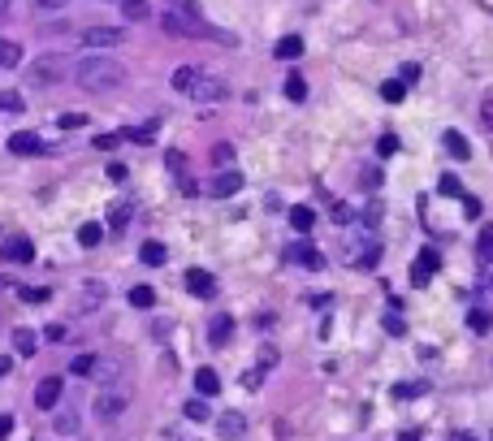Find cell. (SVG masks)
Instances as JSON below:
<instances>
[{
  "label": "cell",
  "mask_w": 493,
  "mask_h": 441,
  "mask_svg": "<svg viewBox=\"0 0 493 441\" xmlns=\"http://www.w3.org/2000/svg\"><path fill=\"white\" fill-rule=\"evenodd\" d=\"M74 78H78V87H82V91H91V95H108V91L126 87V65H122L117 57H104V52H100V57L78 61Z\"/></svg>",
  "instance_id": "6da1fadb"
},
{
  "label": "cell",
  "mask_w": 493,
  "mask_h": 441,
  "mask_svg": "<svg viewBox=\"0 0 493 441\" xmlns=\"http://www.w3.org/2000/svg\"><path fill=\"white\" fill-rule=\"evenodd\" d=\"M91 411H95V420H100V424H117V420L130 411V385H126V381H122V385H100V394H95Z\"/></svg>",
  "instance_id": "7a4b0ae2"
},
{
  "label": "cell",
  "mask_w": 493,
  "mask_h": 441,
  "mask_svg": "<svg viewBox=\"0 0 493 441\" xmlns=\"http://www.w3.org/2000/svg\"><path fill=\"white\" fill-rule=\"evenodd\" d=\"M65 70H70V61L57 57V52H48V57H39V61L26 65V83H30V87H52V83H61V78H65Z\"/></svg>",
  "instance_id": "3957f363"
},
{
  "label": "cell",
  "mask_w": 493,
  "mask_h": 441,
  "mask_svg": "<svg viewBox=\"0 0 493 441\" xmlns=\"http://www.w3.org/2000/svg\"><path fill=\"white\" fill-rule=\"evenodd\" d=\"M437 268H441V255H437V251H429V247H424V251L416 255V264H411V286H429Z\"/></svg>",
  "instance_id": "277c9868"
},
{
  "label": "cell",
  "mask_w": 493,
  "mask_h": 441,
  "mask_svg": "<svg viewBox=\"0 0 493 441\" xmlns=\"http://www.w3.org/2000/svg\"><path fill=\"white\" fill-rule=\"evenodd\" d=\"M82 43L87 48H117V43H126V30H117V26H91V30H82Z\"/></svg>",
  "instance_id": "5b68a950"
},
{
  "label": "cell",
  "mask_w": 493,
  "mask_h": 441,
  "mask_svg": "<svg viewBox=\"0 0 493 441\" xmlns=\"http://www.w3.org/2000/svg\"><path fill=\"white\" fill-rule=\"evenodd\" d=\"M95 381H100V385H122L126 381V359L122 355H100V364H95Z\"/></svg>",
  "instance_id": "8992f818"
},
{
  "label": "cell",
  "mask_w": 493,
  "mask_h": 441,
  "mask_svg": "<svg viewBox=\"0 0 493 441\" xmlns=\"http://www.w3.org/2000/svg\"><path fill=\"white\" fill-rule=\"evenodd\" d=\"M61 389H65V381H61V377H44V381H39V389H35V406H39V411H57Z\"/></svg>",
  "instance_id": "52a82bcc"
},
{
  "label": "cell",
  "mask_w": 493,
  "mask_h": 441,
  "mask_svg": "<svg viewBox=\"0 0 493 441\" xmlns=\"http://www.w3.org/2000/svg\"><path fill=\"white\" fill-rule=\"evenodd\" d=\"M191 95H195V100H225V95H229V87L221 83V78H212V74H204V70H200V78H195Z\"/></svg>",
  "instance_id": "ba28073f"
},
{
  "label": "cell",
  "mask_w": 493,
  "mask_h": 441,
  "mask_svg": "<svg viewBox=\"0 0 493 441\" xmlns=\"http://www.w3.org/2000/svg\"><path fill=\"white\" fill-rule=\"evenodd\" d=\"M0 259H9V264H30V259H35V247H30V238H9L5 247H0Z\"/></svg>",
  "instance_id": "9c48e42d"
},
{
  "label": "cell",
  "mask_w": 493,
  "mask_h": 441,
  "mask_svg": "<svg viewBox=\"0 0 493 441\" xmlns=\"http://www.w3.org/2000/svg\"><path fill=\"white\" fill-rule=\"evenodd\" d=\"M208 190L217 195V199H229V195H238V190H242V173H238V169H225V173L212 177V186H208Z\"/></svg>",
  "instance_id": "30bf717a"
},
{
  "label": "cell",
  "mask_w": 493,
  "mask_h": 441,
  "mask_svg": "<svg viewBox=\"0 0 493 441\" xmlns=\"http://www.w3.org/2000/svg\"><path fill=\"white\" fill-rule=\"evenodd\" d=\"M217 433H221V441H238V437L246 433L242 411H221V415H217Z\"/></svg>",
  "instance_id": "8fae6325"
},
{
  "label": "cell",
  "mask_w": 493,
  "mask_h": 441,
  "mask_svg": "<svg viewBox=\"0 0 493 441\" xmlns=\"http://www.w3.org/2000/svg\"><path fill=\"white\" fill-rule=\"evenodd\" d=\"M186 290L195 294V299H212V294H217V282H212V273L191 268V273H186Z\"/></svg>",
  "instance_id": "7c38bea8"
},
{
  "label": "cell",
  "mask_w": 493,
  "mask_h": 441,
  "mask_svg": "<svg viewBox=\"0 0 493 441\" xmlns=\"http://www.w3.org/2000/svg\"><path fill=\"white\" fill-rule=\"evenodd\" d=\"M195 389H200V398H217V394H221L217 368H200V372H195Z\"/></svg>",
  "instance_id": "4fadbf2b"
},
{
  "label": "cell",
  "mask_w": 493,
  "mask_h": 441,
  "mask_svg": "<svg viewBox=\"0 0 493 441\" xmlns=\"http://www.w3.org/2000/svg\"><path fill=\"white\" fill-rule=\"evenodd\" d=\"M229 333H234V316L217 312V316H212V324H208V337H212V346H225V342H229Z\"/></svg>",
  "instance_id": "5bb4252c"
},
{
  "label": "cell",
  "mask_w": 493,
  "mask_h": 441,
  "mask_svg": "<svg viewBox=\"0 0 493 441\" xmlns=\"http://www.w3.org/2000/svg\"><path fill=\"white\" fill-rule=\"evenodd\" d=\"M9 152H13V156H39V152H44V139H35V135H13V139H9Z\"/></svg>",
  "instance_id": "9a60e30c"
},
{
  "label": "cell",
  "mask_w": 493,
  "mask_h": 441,
  "mask_svg": "<svg viewBox=\"0 0 493 441\" xmlns=\"http://www.w3.org/2000/svg\"><path fill=\"white\" fill-rule=\"evenodd\" d=\"M290 225H294V234H311V225H316V212H311L307 204H294V208H290Z\"/></svg>",
  "instance_id": "2e32d148"
},
{
  "label": "cell",
  "mask_w": 493,
  "mask_h": 441,
  "mask_svg": "<svg viewBox=\"0 0 493 441\" xmlns=\"http://www.w3.org/2000/svg\"><path fill=\"white\" fill-rule=\"evenodd\" d=\"M290 259H299L303 268H320V264H325V255H320L316 247H307V242H294V247H290Z\"/></svg>",
  "instance_id": "e0dca14e"
},
{
  "label": "cell",
  "mask_w": 493,
  "mask_h": 441,
  "mask_svg": "<svg viewBox=\"0 0 493 441\" xmlns=\"http://www.w3.org/2000/svg\"><path fill=\"white\" fill-rule=\"evenodd\" d=\"M273 52H277V61H299L303 57V39L299 35H286V39H277Z\"/></svg>",
  "instance_id": "ac0fdd59"
},
{
  "label": "cell",
  "mask_w": 493,
  "mask_h": 441,
  "mask_svg": "<svg viewBox=\"0 0 493 441\" xmlns=\"http://www.w3.org/2000/svg\"><path fill=\"white\" fill-rule=\"evenodd\" d=\"M78 242H82V247H100V242H104V225L100 221H87V225H78Z\"/></svg>",
  "instance_id": "d6986e66"
},
{
  "label": "cell",
  "mask_w": 493,
  "mask_h": 441,
  "mask_svg": "<svg viewBox=\"0 0 493 441\" xmlns=\"http://www.w3.org/2000/svg\"><path fill=\"white\" fill-rule=\"evenodd\" d=\"M164 255H169V251H164V242H143V247H139V259H143L147 268H160Z\"/></svg>",
  "instance_id": "ffe728a7"
},
{
  "label": "cell",
  "mask_w": 493,
  "mask_h": 441,
  "mask_svg": "<svg viewBox=\"0 0 493 441\" xmlns=\"http://www.w3.org/2000/svg\"><path fill=\"white\" fill-rule=\"evenodd\" d=\"M35 346H39L35 329H13V351H18V355H35Z\"/></svg>",
  "instance_id": "44dd1931"
},
{
  "label": "cell",
  "mask_w": 493,
  "mask_h": 441,
  "mask_svg": "<svg viewBox=\"0 0 493 441\" xmlns=\"http://www.w3.org/2000/svg\"><path fill=\"white\" fill-rule=\"evenodd\" d=\"M446 152H450L454 160H467V156H472V143L458 135V130H446Z\"/></svg>",
  "instance_id": "7402d4cb"
},
{
  "label": "cell",
  "mask_w": 493,
  "mask_h": 441,
  "mask_svg": "<svg viewBox=\"0 0 493 441\" xmlns=\"http://www.w3.org/2000/svg\"><path fill=\"white\" fill-rule=\"evenodd\" d=\"M476 259L493 268V225H485V230H481V238H476Z\"/></svg>",
  "instance_id": "603a6c76"
},
{
  "label": "cell",
  "mask_w": 493,
  "mask_h": 441,
  "mask_svg": "<svg viewBox=\"0 0 493 441\" xmlns=\"http://www.w3.org/2000/svg\"><path fill=\"white\" fill-rule=\"evenodd\" d=\"M398 402H407V398H420V394H429V381H403V385H394L389 389Z\"/></svg>",
  "instance_id": "cb8c5ba5"
},
{
  "label": "cell",
  "mask_w": 493,
  "mask_h": 441,
  "mask_svg": "<svg viewBox=\"0 0 493 441\" xmlns=\"http://www.w3.org/2000/svg\"><path fill=\"white\" fill-rule=\"evenodd\" d=\"M13 65H22V48L13 39H0V70H13Z\"/></svg>",
  "instance_id": "d4e9b609"
},
{
  "label": "cell",
  "mask_w": 493,
  "mask_h": 441,
  "mask_svg": "<svg viewBox=\"0 0 493 441\" xmlns=\"http://www.w3.org/2000/svg\"><path fill=\"white\" fill-rule=\"evenodd\" d=\"M95 364H100V355H78L70 364V377H95Z\"/></svg>",
  "instance_id": "484cf974"
},
{
  "label": "cell",
  "mask_w": 493,
  "mask_h": 441,
  "mask_svg": "<svg viewBox=\"0 0 493 441\" xmlns=\"http://www.w3.org/2000/svg\"><path fill=\"white\" fill-rule=\"evenodd\" d=\"M286 100H294V104H303V100H307V83H303V74H290V78H286Z\"/></svg>",
  "instance_id": "4316f807"
},
{
  "label": "cell",
  "mask_w": 493,
  "mask_h": 441,
  "mask_svg": "<svg viewBox=\"0 0 493 441\" xmlns=\"http://www.w3.org/2000/svg\"><path fill=\"white\" fill-rule=\"evenodd\" d=\"M403 95H407V83H403V78H389V83L381 87V100H385V104H403Z\"/></svg>",
  "instance_id": "83f0119b"
},
{
  "label": "cell",
  "mask_w": 493,
  "mask_h": 441,
  "mask_svg": "<svg viewBox=\"0 0 493 441\" xmlns=\"http://www.w3.org/2000/svg\"><path fill=\"white\" fill-rule=\"evenodd\" d=\"M52 429H57L61 437H65V433H78V415L70 411V406H65V411H57V415H52Z\"/></svg>",
  "instance_id": "f1b7e54d"
},
{
  "label": "cell",
  "mask_w": 493,
  "mask_h": 441,
  "mask_svg": "<svg viewBox=\"0 0 493 441\" xmlns=\"http://www.w3.org/2000/svg\"><path fill=\"white\" fill-rule=\"evenodd\" d=\"M152 303H156L152 286H130V307H152Z\"/></svg>",
  "instance_id": "f546056e"
},
{
  "label": "cell",
  "mask_w": 493,
  "mask_h": 441,
  "mask_svg": "<svg viewBox=\"0 0 493 441\" xmlns=\"http://www.w3.org/2000/svg\"><path fill=\"white\" fill-rule=\"evenodd\" d=\"M195 78H200V70H195V65H182V70L173 74V91H191Z\"/></svg>",
  "instance_id": "4dcf8cb0"
},
{
  "label": "cell",
  "mask_w": 493,
  "mask_h": 441,
  "mask_svg": "<svg viewBox=\"0 0 493 441\" xmlns=\"http://www.w3.org/2000/svg\"><path fill=\"white\" fill-rule=\"evenodd\" d=\"M182 411H186V420H195V424H200V420H212V411H208V398H191V402L182 406Z\"/></svg>",
  "instance_id": "1f68e13d"
},
{
  "label": "cell",
  "mask_w": 493,
  "mask_h": 441,
  "mask_svg": "<svg viewBox=\"0 0 493 441\" xmlns=\"http://www.w3.org/2000/svg\"><path fill=\"white\" fill-rule=\"evenodd\" d=\"M122 13L130 22H143L147 18V0H122Z\"/></svg>",
  "instance_id": "d6a6232c"
},
{
  "label": "cell",
  "mask_w": 493,
  "mask_h": 441,
  "mask_svg": "<svg viewBox=\"0 0 493 441\" xmlns=\"http://www.w3.org/2000/svg\"><path fill=\"white\" fill-rule=\"evenodd\" d=\"M160 26H164V35H191V30H186V22H182V18H173L169 9H164V18H160Z\"/></svg>",
  "instance_id": "836d02e7"
},
{
  "label": "cell",
  "mask_w": 493,
  "mask_h": 441,
  "mask_svg": "<svg viewBox=\"0 0 493 441\" xmlns=\"http://www.w3.org/2000/svg\"><path fill=\"white\" fill-rule=\"evenodd\" d=\"M152 135H156V126H139V130H122V139H126V143H152Z\"/></svg>",
  "instance_id": "e575fe53"
},
{
  "label": "cell",
  "mask_w": 493,
  "mask_h": 441,
  "mask_svg": "<svg viewBox=\"0 0 493 441\" xmlns=\"http://www.w3.org/2000/svg\"><path fill=\"white\" fill-rule=\"evenodd\" d=\"M437 190H441V195H450V199H463V186H458V177H454V173H446V177H441V182H437Z\"/></svg>",
  "instance_id": "d590c367"
},
{
  "label": "cell",
  "mask_w": 493,
  "mask_h": 441,
  "mask_svg": "<svg viewBox=\"0 0 493 441\" xmlns=\"http://www.w3.org/2000/svg\"><path fill=\"white\" fill-rule=\"evenodd\" d=\"M381 324H385V333H394V337H403V333H407V320H403L398 312H385Z\"/></svg>",
  "instance_id": "8d00e7d4"
},
{
  "label": "cell",
  "mask_w": 493,
  "mask_h": 441,
  "mask_svg": "<svg viewBox=\"0 0 493 441\" xmlns=\"http://www.w3.org/2000/svg\"><path fill=\"white\" fill-rule=\"evenodd\" d=\"M108 225H113V230H126V225H130V204H117V208H113Z\"/></svg>",
  "instance_id": "74e56055"
},
{
  "label": "cell",
  "mask_w": 493,
  "mask_h": 441,
  "mask_svg": "<svg viewBox=\"0 0 493 441\" xmlns=\"http://www.w3.org/2000/svg\"><path fill=\"white\" fill-rule=\"evenodd\" d=\"M467 324H472L476 333H485L489 324H493V316H489V312H481V307H472V316H467Z\"/></svg>",
  "instance_id": "f35d334b"
},
{
  "label": "cell",
  "mask_w": 493,
  "mask_h": 441,
  "mask_svg": "<svg viewBox=\"0 0 493 441\" xmlns=\"http://www.w3.org/2000/svg\"><path fill=\"white\" fill-rule=\"evenodd\" d=\"M91 143H95V152H113V147L126 143V139H122V130H117V135H95Z\"/></svg>",
  "instance_id": "ab89813d"
},
{
  "label": "cell",
  "mask_w": 493,
  "mask_h": 441,
  "mask_svg": "<svg viewBox=\"0 0 493 441\" xmlns=\"http://www.w3.org/2000/svg\"><path fill=\"white\" fill-rule=\"evenodd\" d=\"M164 165H169L177 177H186V156L182 152H169V156H164Z\"/></svg>",
  "instance_id": "60d3db41"
},
{
  "label": "cell",
  "mask_w": 493,
  "mask_h": 441,
  "mask_svg": "<svg viewBox=\"0 0 493 441\" xmlns=\"http://www.w3.org/2000/svg\"><path fill=\"white\" fill-rule=\"evenodd\" d=\"M0 112H22V100L13 91H0Z\"/></svg>",
  "instance_id": "b9f144b4"
},
{
  "label": "cell",
  "mask_w": 493,
  "mask_h": 441,
  "mask_svg": "<svg viewBox=\"0 0 493 441\" xmlns=\"http://www.w3.org/2000/svg\"><path fill=\"white\" fill-rule=\"evenodd\" d=\"M394 152H398V139H394V135H381V139H376V156H394Z\"/></svg>",
  "instance_id": "7bdbcfd3"
},
{
  "label": "cell",
  "mask_w": 493,
  "mask_h": 441,
  "mask_svg": "<svg viewBox=\"0 0 493 441\" xmlns=\"http://www.w3.org/2000/svg\"><path fill=\"white\" fill-rule=\"evenodd\" d=\"M22 299H26V303H48V299H52V290H44V286L30 290V286H26V290H22Z\"/></svg>",
  "instance_id": "ee69618b"
},
{
  "label": "cell",
  "mask_w": 493,
  "mask_h": 441,
  "mask_svg": "<svg viewBox=\"0 0 493 441\" xmlns=\"http://www.w3.org/2000/svg\"><path fill=\"white\" fill-rule=\"evenodd\" d=\"M458 204H463V217H481V199H476V195H463V199H458Z\"/></svg>",
  "instance_id": "f6af8a7d"
},
{
  "label": "cell",
  "mask_w": 493,
  "mask_h": 441,
  "mask_svg": "<svg viewBox=\"0 0 493 441\" xmlns=\"http://www.w3.org/2000/svg\"><path fill=\"white\" fill-rule=\"evenodd\" d=\"M78 126H87L82 112H65V117H61V130H78Z\"/></svg>",
  "instance_id": "bcb514c9"
},
{
  "label": "cell",
  "mask_w": 493,
  "mask_h": 441,
  "mask_svg": "<svg viewBox=\"0 0 493 441\" xmlns=\"http://www.w3.org/2000/svg\"><path fill=\"white\" fill-rule=\"evenodd\" d=\"M260 385H264V368H251L246 372V389H260Z\"/></svg>",
  "instance_id": "7dc6e473"
},
{
  "label": "cell",
  "mask_w": 493,
  "mask_h": 441,
  "mask_svg": "<svg viewBox=\"0 0 493 441\" xmlns=\"http://www.w3.org/2000/svg\"><path fill=\"white\" fill-rule=\"evenodd\" d=\"M351 217H355V212H351L347 204H334V221H338V225H347Z\"/></svg>",
  "instance_id": "c3c4849f"
},
{
  "label": "cell",
  "mask_w": 493,
  "mask_h": 441,
  "mask_svg": "<svg viewBox=\"0 0 493 441\" xmlns=\"http://www.w3.org/2000/svg\"><path fill=\"white\" fill-rule=\"evenodd\" d=\"M364 186H368V190L381 186V169H364Z\"/></svg>",
  "instance_id": "681fc988"
},
{
  "label": "cell",
  "mask_w": 493,
  "mask_h": 441,
  "mask_svg": "<svg viewBox=\"0 0 493 441\" xmlns=\"http://www.w3.org/2000/svg\"><path fill=\"white\" fill-rule=\"evenodd\" d=\"M44 337H48V342H65V324H48Z\"/></svg>",
  "instance_id": "f907efd6"
},
{
  "label": "cell",
  "mask_w": 493,
  "mask_h": 441,
  "mask_svg": "<svg viewBox=\"0 0 493 441\" xmlns=\"http://www.w3.org/2000/svg\"><path fill=\"white\" fill-rule=\"evenodd\" d=\"M273 364H277V351H273V346H264V351H260V368H264V372H269Z\"/></svg>",
  "instance_id": "816d5d0a"
},
{
  "label": "cell",
  "mask_w": 493,
  "mask_h": 441,
  "mask_svg": "<svg viewBox=\"0 0 493 441\" xmlns=\"http://www.w3.org/2000/svg\"><path fill=\"white\" fill-rule=\"evenodd\" d=\"M35 9H44V13H52V9H65V0H30Z\"/></svg>",
  "instance_id": "f5cc1de1"
},
{
  "label": "cell",
  "mask_w": 493,
  "mask_h": 441,
  "mask_svg": "<svg viewBox=\"0 0 493 441\" xmlns=\"http://www.w3.org/2000/svg\"><path fill=\"white\" fill-rule=\"evenodd\" d=\"M108 177H113V182H126V165H122V160H113V165H108Z\"/></svg>",
  "instance_id": "db71d44e"
},
{
  "label": "cell",
  "mask_w": 493,
  "mask_h": 441,
  "mask_svg": "<svg viewBox=\"0 0 493 441\" xmlns=\"http://www.w3.org/2000/svg\"><path fill=\"white\" fill-rule=\"evenodd\" d=\"M416 78H420V65H403V83L411 87V83H416Z\"/></svg>",
  "instance_id": "11a10c76"
},
{
  "label": "cell",
  "mask_w": 493,
  "mask_h": 441,
  "mask_svg": "<svg viewBox=\"0 0 493 441\" xmlns=\"http://www.w3.org/2000/svg\"><path fill=\"white\" fill-rule=\"evenodd\" d=\"M481 117H485V126H489V130H493V95H489V100H485V104H481Z\"/></svg>",
  "instance_id": "9f6ffc18"
},
{
  "label": "cell",
  "mask_w": 493,
  "mask_h": 441,
  "mask_svg": "<svg viewBox=\"0 0 493 441\" xmlns=\"http://www.w3.org/2000/svg\"><path fill=\"white\" fill-rule=\"evenodd\" d=\"M212 156H217V165H229V156H234V152H229V147L221 143V147H217V152H212Z\"/></svg>",
  "instance_id": "6f0895ef"
},
{
  "label": "cell",
  "mask_w": 493,
  "mask_h": 441,
  "mask_svg": "<svg viewBox=\"0 0 493 441\" xmlns=\"http://www.w3.org/2000/svg\"><path fill=\"white\" fill-rule=\"evenodd\" d=\"M9 429H13V420H9V415H0V441L9 437Z\"/></svg>",
  "instance_id": "680465c9"
},
{
  "label": "cell",
  "mask_w": 493,
  "mask_h": 441,
  "mask_svg": "<svg viewBox=\"0 0 493 441\" xmlns=\"http://www.w3.org/2000/svg\"><path fill=\"white\" fill-rule=\"evenodd\" d=\"M9 368H13V359H9V355H0V377H9Z\"/></svg>",
  "instance_id": "91938a15"
},
{
  "label": "cell",
  "mask_w": 493,
  "mask_h": 441,
  "mask_svg": "<svg viewBox=\"0 0 493 441\" xmlns=\"http://www.w3.org/2000/svg\"><path fill=\"white\" fill-rule=\"evenodd\" d=\"M398 441H420V429H407V433H403Z\"/></svg>",
  "instance_id": "94428289"
},
{
  "label": "cell",
  "mask_w": 493,
  "mask_h": 441,
  "mask_svg": "<svg viewBox=\"0 0 493 441\" xmlns=\"http://www.w3.org/2000/svg\"><path fill=\"white\" fill-rule=\"evenodd\" d=\"M450 441H476V437H472V433H454Z\"/></svg>",
  "instance_id": "6125c7cd"
},
{
  "label": "cell",
  "mask_w": 493,
  "mask_h": 441,
  "mask_svg": "<svg viewBox=\"0 0 493 441\" xmlns=\"http://www.w3.org/2000/svg\"><path fill=\"white\" fill-rule=\"evenodd\" d=\"M5 13H9V0H0V18H5Z\"/></svg>",
  "instance_id": "be15d7a7"
}]
</instances>
